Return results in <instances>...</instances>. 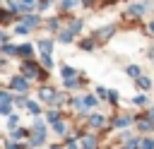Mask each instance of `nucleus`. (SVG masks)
I'll use <instances>...</instances> for the list:
<instances>
[{
	"mask_svg": "<svg viewBox=\"0 0 154 149\" xmlns=\"http://www.w3.org/2000/svg\"><path fill=\"white\" fill-rule=\"evenodd\" d=\"M19 74H24L29 82H31V79H41V82H46V70H43L34 58H26V60L19 62Z\"/></svg>",
	"mask_w": 154,
	"mask_h": 149,
	"instance_id": "f257e3e1",
	"label": "nucleus"
},
{
	"mask_svg": "<svg viewBox=\"0 0 154 149\" xmlns=\"http://www.w3.org/2000/svg\"><path fill=\"white\" fill-rule=\"evenodd\" d=\"M116 34H118V24H116V22H108V24H101V26L91 29V38L96 41V46L108 43V41H111Z\"/></svg>",
	"mask_w": 154,
	"mask_h": 149,
	"instance_id": "f03ea898",
	"label": "nucleus"
},
{
	"mask_svg": "<svg viewBox=\"0 0 154 149\" xmlns=\"http://www.w3.org/2000/svg\"><path fill=\"white\" fill-rule=\"evenodd\" d=\"M147 12H149L147 0H130L125 7V17H130V19H142Z\"/></svg>",
	"mask_w": 154,
	"mask_h": 149,
	"instance_id": "7ed1b4c3",
	"label": "nucleus"
},
{
	"mask_svg": "<svg viewBox=\"0 0 154 149\" xmlns=\"http://www.w3.org/2000/svg\"><path fill=\"white\" fill-rule=\"evenodd\" d=\"M17 22H19V24H24L26 29H31V31H34V29H38V26L43 24V14L34 10V12H26V14H19V17H17Z\"/></svg>",
	"mask_w": 154,
	"mask_h": 149,
	"instance_id": "20e7f679",
	"label": "nucleus"
},
{
	"mask_svg": "<svg viewBox=\"0 0 154 149\" xmlns=\"http://www.w3.org/2000/svg\"><path fill=\"white\" fill-rule=\"evenodd\" d=\"M36 96H38V101L48 103V108H53V106H55L58 89H55V87H48V84H43V87H38V89H36Z\"/></svg>",
	"mask_w": 154,
	"mask_h": 149,
	"instance_id": "39448f33",
	"label": "nucleus"
},
{
	"mask_svg": "<svg viewBox=\"0 0 154 149\" xmlns=\"http://www.w3.org/2000/svg\"><path fill=\"white\" fill-rule=\"evenodd\" d=\"M7 89L14 91V94H26V91L31 89V84H29V79H26L24 74H14V77L10 79V84H7Z\"/></svg>",
	"mask_w": 154,
	"mask_h": 149,
	"instance_id": "423d86ee",
	"label": "nucleus"
},
{
	"mask_svg": "<svg viewBox=\"0 0 154 149\" xmlns=\"http://www.w3.org/2000/svg\"><path fill=\"white\" fill-rule=\"evenodd\" d=\"M43 24H46V31L55 36V34H58V31H60V29L65 26V19H63V14L58 12V14H51V17H48V19L43 22Z\"/></svg>",
	"mask_w": 154,
	"mask_h": 149,
	"instance_id": "0eeeda50",
	"label": "nucleus"
},
{
	"mask_svg": "<svg viewBox=\"0 0 154 149\" xmlns=\"http://www.w3.org/2000/svg\"><path fill=\"white\" fill-rule=\"evenodd\" d=\"M135 130L142 132V135H152L154 132V120L149 115H140V118H135Z\"/></svg>",
	"mask_w": 154,
	"mask_h": 149,
	"instance_id": "6e6552de",
	"label": "nucleus"
},
{
	"mask_svg": "<svg viewBox=\"0 0 154 149\" xmlns=\"http://www.w3.org/2000/svg\"><path fill=\"white\" fill-rule=\"evenodd\" d=\"M34 46H36V53H51V55H53L55 38H53V36H43V38H38V41H34Z\"/></svg>",
	"mask_w": 154,
	"mask_h": 149,
	"instance_id": "1a4fd4ad",
	"label": "nucleus"
},
{
	"mask_svg": "<svg viewBox=\"0 0 154 149\" xmlns=\"http://www.w3.org/2000/svg\"><path fill=\"white\" fill-rule=\"evenodd\" d=\"M106 115L103 113H99V111H91L89 115H87V123H89V127L91 130H101V127H106Z\"/></svg>",
	"mask_w": 154,
	"mask_h": 149,
	"instance_id": "9d476101",
	"label": "nucleus"
},
{
	"mask_svg": "<svg viewBox=\"0 0 154 149\" xmlns=\"http://www.w3.org/2000/svg\"><path fill=\"white\" fill-rule=\"evenodd\" d=\"M111 125H113L116 130H125V127L135 125V115H130V113H120V115H116V118L111 120Z\"/></svg>",
	"mask_w": 154,
	"mask_h": 149,
	"instance_id": "9b49d317",
	"label": "nucleus"
},
{
	"mask_svg": "<svg viewBox=\"0 0 154 149\" xmlns=\"http://www.w3.org/2000/svg\"><path fill=\"white\" fill-rule=\"evenodd\" d=\"M77 41V36L67 29V26H63L58 34H55V43H63V46H70V43H75Z\"/></svg>",
	"mask_w": 154,
	"mask_h": 149,
	"instance_id": "f8f14e48",
	"label": "nucleus"
},
{
	"mask_svg": "<svg viewBox=\"0 0 154 149\" xmlns=\"http://www.w3.org/2000/svg\"><path fill=\"white\" fill-rule=\"evenodd\" d=\"M84 24H87V22H84V19H82V17H70V19H67V22H65V26H67V29H70V31H72V34H75V36H77V34H82V31H84Z\"/></svg>",
	"mask_w": 154,
	"mask_h": 149,
	"instance_id": "ddd939ff",
	"label": "nucleus"
},
{
	"mask_svg": "<svg viewBox=\"0 0 154 149\" xmlns=\"http://www.w3.org/2000/svg\"><path fill=\"white\" fill-rule=\"evenodd\" d=\"M34 53H36L34 43H17V58L26 60V58H34Z\"/></svg>",
	"mask_w": 154,
	"mask_h": 149,
	"instance_id": "4468645a",
	"label": "nucleus"
},
{
	"mask_svg": "<svg viewBox=\"0 0 154 149\" xmlns=\"http://www.w3.org/2000/svg\"><path fill=\"white\" fill-rule=\"evenodd\" d=\"M58 74H60V79H72V77H79V70L75 65H60Z\"/></svg>",
	"mask_w": 154,
	"mask_h": 149,
	"instance_id": "2eb2a0df",
	"label": "nucleus"
},
{
	"mask_svg": "<svg viewBox=\"0 0 154 149\" xmlns=\"http://www.w3.org/2000/svg\"><path fill=\"white\" fill-rule=\"evenodd\" d=\"M17 22V14H12L5 5H0V26H7V24H14Z\"/></svg>",
	"mask_w": 154,
	"mask_h": 149,
	"instance_id": "dca6fc26",
	"label": "nucleus"
},
{
	"mask_svg": "<svg viewBox=\"0 0 154 149\" xmlns=\"http://www.w3.org/2000/svg\"><path fill=\"white\" fill-rule=\"evenodd\" d=\"M77 7H79V0H58V12L60 14H67Z\"/></svg>",
	"mask_w": 154,
	"mask_h": 149,
	"instance_id": "f3484780",
	"label": "nucleus"
},
{
	"mask_svg": "<svg viewBox=\"0 0 154 149\" xmlns=\"http://www.w3.org/2000/svg\"><path fill=\"white\" fill-rule=\"evenodd\" d=\"M135 87H137L140 91H149V89L154 87V82H152V77H147V74L142 72V74H140V77L135 79Z\"/></svg>",
	"mask_w": 154,
	"mask_h": 149,
	"instance_id": "a211bd4d",
	"label": "nucleus"
},
{
	"mask_svg": "<svg viewBox=\"0 0 154 149\" xmlns=\"http://www.w3.org/2000/svg\"><path fill=\"white\" fill-rule=\"evenodd\" d=\"M0 55L2 58H17V43H12V41L0 43Z\"/></svg>",
	"mask_w": 154,
	"mask_h": 149,
	"instance_id": "6ab92c4d",
	"label": "nucleus"
},
{
	"mask_svg": "<svg viewBox=\"0 0 154 149\" xmlns=\"http://www.w3.org/2000/svg\"><path fill=\"white\" fill-rule=\"evenodd\" d=\"M36 10V0H17V12L19 14H26V12H34Z\"/></svg>",
	"mask_w": 154,
	"mask_h": 149,
	"instance_id": "aec40b11",
	"label": "nucleus"
},
{
	"mask_svg": "<svg viewBox=\"0 0 154 149\" xmlns=\"http://www.w3.org/2000/svg\"><path fill=\"white\" fill-rule=\"evenodd\" d=\"M24 108H26V111H29V113H31L34 118H41V115H43V106H41L38 101H31V99H29Z\"/></svg>",
	"mask_w": 154,
	"mask_h": 149,
	"instance_id": "412c9836",
	"label": "nucleus"
},
{
	"mask_svg": "<svg viewBox=\"0 0 154 149\" xmlns=\"http://www.w3.org/2000/svg\"><path fill=\"white\" fill-rule=\"evenodd\" d=\"M77 48H82L84 53H94L96 50V41L89 36V38H82V41H77Z\"/></svg>",
	"mask_w": 154,
	"mask_h": 149,
	"instance_id": "4be33fe9",
	"label": "nucleus"
},
{
	"mask_svg": "<svg viewBox=\"0 0 154 149\" xmlns=\"http://www.w3.org/2000/svg\"><path fill=\"white\" fill-rule=\"evenodd\" d=\"M38 65H41L43 70H53V67H55L53 55H51V53H38Z\"/></svg>",
	"mask_w": 154,
	"mask_h": 149,
	"instance_id": "5701e85b",
	"label": "nucleus"
},
{
	"mask_svg": "<svg viewBox=\"0 0 154 149\" xmlns=\"http://www.w3.org/2000/svg\"><path fill=\"white\" fill-rule=\"evenodd\" d=\"M130 103L135 106V108H144V106H149V96L142 91V94H135L132 99H130Z\"/></svg>",
	"mask_w": 154,
	"mask_h": 149,
	"instance_id": "b1692460",
	"label": "nucleus"
},
{
	"mask_svg": "<svg viewBox=\"0 0 154 149\" xmlns=\"http://www.w3.org/2000/svg\"><path fill=\"white\" fill-rule=\"evenodd\" d=\"M125 74H128L130 79H137V77L142 74V67H140L137 62H130V65H125Z\"/></svg>",
	"mask_w": 154,
	"mask_h": 149,
	"instance_id": "393cba45",
	"label": "nucleus"
},
{
	"mask_svg": "<svg viewBox=\"0 0 154 149\" xmlns=\"http://www.w3.org/2000/svg\"><path fill=\"white\" fill-rule=\"evenodd\" d=\"M82 84H84V82H82V74H79V77H72V79H63V87L70 89V91H72V89H82Z\"/></svg>",
	"mask_w": 154,
	"mask_h": 149,
	"instance_id": "a878e982",
	"label": "nucleus"
},
{
	"mask_svg": "<svg viewBox=\"0 0 154 149\" xmlns=\"http://www.w3.org/2000/svg\"><path fill=\"white\" fill-rule=\"evenodd\" d=\"M82 99H84V108H87V111H94V108L101 103V101L96 99V94H87V96H82Z\"/></svg>",
	"mask_w": 154,
	"mask_h": 149,
	"instance_id": "bb28decb",
	"label": "nucleus"
},
{
	"mask_svg": "<svg viewBox=\"0 0 154 149\" xmlns=\"http://www.w3.org/2000/svg\"><path fill=\"white\" fill-rule=\"evenodd\" d=\"M51 127H53V132H55L58 137H67V123H65V120H58V123H53Z\"/></svg>",
	"mask_w": 154,
	"mask_h": 149,
	"instance_id": "cd10ccee",
	"label": "nucleus"
},
{
	"mask_svg": "<svg viewBox=\"0 0 154 149\" xmlns=\"http://www.w3.org/2000/svg\"><path fill=\"white\" fill-rule=\"evenodd\" d=\"M29 135H31V130H26V127H14L12 130V139H29Z\"/></svg>",
	"mask_w": 154,
	"mask_h": 149,
	"instance_id": "c85d7f7f",
	"label": "nucleus"
},
{
	"mask_svg": "<svg viewBox=\"0 0 154 149\" xmlns=\"http://www.w3.org/2000/svg\"><path fill=\"white\" fill-rule=\"evenodd\" d=\"M55 2H58V0H36V12H41V14H43V12H48Z\"/></svg>",
	"mask_w": 154,
	"mask_h": 149,
	"instance_id": "c756f323",
	"label": "nucleus"
},
{
	"mask_svg": "<svg viewBox=\"0 0 154 149\" xmlns=\"http://www.w3.org/2000/svg\"><path fill=\"white\" fill-rule=\"evenodd\" d=\"M58 120H63V118H60V111H58V108H48V111H46V123L53 125V123H58Z\"/></svg>",
	"mask_w": 154,
	"mask_h": 149,
	"instance_id": "7c9ffc66",
	"label": "nucleus"
},
{
	"mask_svg": "<svg viewBox=\"0 0 154 149\" xmlns=\"http://www.w3.org/2000/svg\"><path fill=\"white\" fill-rule=\"evenodd\" d=\"M96 144H99V139H96L94 135H84V137H82V147H84V149H96Z\"/></svg>",
	"mask_w": 154,
	"mask_h": 149,
	"instance_id": "2f4dec72",
	"label": "nucleus"
},
{
	"mask_svg": "<svg viewBox=\"0 0 154 149\" xmlns=\"http://www.w3.org/2000/svg\"><path fill=\"white\" fill-rule=\"evenodd\" d=\"M123 149H140V137H125L123 139Z\"/></svg>",
	"mask_w": 154,
	"mask_h": 149,
	"instance_id": "473e14b6",
	"label": "nucleus"
},
{
	"mask_svg": "<svg viewBox=\"0 0 154 149\" xmlns=\"http://www.w3.org/2000/svg\"><path fill=\"white\" fill-rule=\"evenodd\" d=\"M12 34H14V36H29V34H31V29H26V26H24V24H19V22H14Z\"/></svg>",
	"mask_w": 154,
	"mask_h": 149,
	"instance_id": "72a5a7b5",
	"label": "nucleus"
},
{
	"mask_svg": "<svg viewBox=\"0 0 154 149\" xmlns=\"http://www.w3.org/2000/svg\"><path fill=\"white\" fill-rule=\"evenodd\" d=\"M26 101H29V96H26V94H14V99H12V106H17V108H24V106H26Z\"/></svg>",
	"mask_w": 154,
	"mask_h": 149,
	"instance_id": "f704fd0d",
	"label": "nucleus"
},
{
	"mask_svg": "<svg viewBox=\"0 0 154 149\" xmlns=\"http://www.w3.org/2000/svg\"><path fill=\"white\" fill-rule=\"evenodd\" d=\"M140 149H154V137H152V135L140 137Z\"/></svg>",
	"mask_w": 154,
	"mask_h": 149,
	"instance_id": "c9c22d12",
	"label": "nucleus"
},
{
	"mask_svg": "<svg viewBox=\"0 0 154 149\" xmlns=\"http://www.w3.org/2000/svg\"><path fill=\"white\" fill-rule=\"evenodd\" d=\"M12 99H14V91H10V89H0V103H12Z\"/></svg>",
	"mask_w": 154,
	"mask_h": 149,
	"instance_id": "e433bc0d",
	"label": "nucleus"
},
{
	"mask_svg": "<svg viewBox=\"0 0 154 149\" xmlns=\"http://www.w3.org/2000/svg\"><path fill=\"white\" fill-rule=\"evenodd\" d=\"M7 127H10V132H12L14 127H19V115H17V113H10V115H7Z\"/></svg>",
	"mask_w": 154,
	"mask_h": 149,
	"instance_id": "4c0bfd02",
	"label": "nucleus"
},
{
	"mask_svg": "<svg viewBox=\"0 0 154 149\" xmlns=\"http://www.w3.org/2000/svg\"><path fill=\"white\" fill-rule=\"evenodd\" d=\"M94 94H96V99H99V101H106V99H108V89H106V87H96V89H94Z\"/></svg>",
	"mask_w": 154,
	"mask_h": 149,
	"instance_id": "58836bf2",
	"label": "nucleus"
},
{
	"mask_svg": "<svg viewBox=\"0 0 154 149\" xmlns=\"http://www.w3.org/2000/svg\"><path fill=\"white\" fill-rule=\"evenodd\" d=\"M111 106H118V101H120V94L118 91H113V89H108V99H106Z\"/></svg>",
	"mask_w": 154,
	"mask_h": 149,
	"instance_id": "ea45409f",
	"label": "nucleus"
},
{
	"mask_svg": "<svg viewBox=\"0 0 154 149\" xmlns=\"http://www.w3.org/2000/svg\"><path fill=\"white\" fill-rule=\"evenodd\" d=\"M12 113V103H0V115H10Z\"/></svg>",
	"mask_w": 154,
	"mask_h": 149,
	"instance_id": "a19ab883",
	"label": "nucleus"
},
{
	"mask_svg": "<svg viewBox=\"0 0 154 149\" xmlns=\"http://www.w3.org/2000/svg\"><path fill=\"white\" fill-rule=\"evenodd\" d=\"M79 7H84V10H91V7H96V0H79Z\"/></svg>",
	"mask_w": 154,
	"mask_h": 149,
	"instance_id": "79ce46f5",
	"label": "nucleus"
},
{
	"mask_svg": "<svg viewBox=\"0 0 154 149\" xmlns=\"http://www.w3.org/2000/svg\"><path fill=\"white\" fill-rule=\"evenodd\" d=\"M10 41V34L5 31V26H0V43H7Z\"/></svg>",
	"mask_w": 154,
	"mask_h": 149,
	"instance_id": "37998d69",
	"label": "nucleus"
},
{
	"mask_svg": "<svg viewBox=\"0 0 154 149\" xmlns=\"http://www.w3.org/2000/svg\"><path fill=\"white\" fill-rule=\"evenodd\" d=\"M144 29H147V34H149V36H154V19H149Z\"/></svg>",
	"mask_w": 154,
	"mask_h": 149,
	"instance_id": "c03bdc74",
	"label": "nucleus"
},
{
	"mask_svg": "<svg viewBox=\"0 0 154 149\" xmlns=\"http://www.w3.org/2000/svg\"><path fill=\"white\" fill-rule=\"evenodd\" d=\"M5 67H7V58H0V72H2Z\"/></svg>",
	"mask_w": 154,
	"mask_h": 149,
	"instance_id": "a18cd8bd",
	"label": "nucleus"
},
{
	"mask_svg": "<svg viewBox=\"0 0 154 149\" xmlns=\"http://www.w3.org/2000/svg\"><path fill=\"white\" fill-rule=\"evenodd\" d=\"M147 115H149V118L154 120V106H149V108H147Z\"/></svg>",
	"mask_w": 154,
	"mask_h": 149,
	"instance_id": "49530a36",
	"label": "nucleus"
},
{
	"mask_svg": "<svg viewBox=\"0 0 154 149\" xmlns=\"http://www.w3.org/2000/svg\"><path fill=\"white\" fill-rule=\"evenodd\" d=\"M149 58H154V43L149 46Z\"/></svg>",
	"mask_w": 154,
	"mask_h": 149,
	"instance_id": "de8ad7c7",
	"label": "nucleus"
},
{
	"mask_svg": "<svg viewBox=\"0 0 154 149\" xmlns=\"http://www.w3.org/2000/svg\"><path fill=\"white\" fill-rule=\"evenodd\" d=\"M51 149H63V147H58V144H51Z\"/></svg>",
	"mask_w": 154,
	"mask_h": 149,
	"instance_id": "09e8293b",
	"label": "nucleus"
}]
</instances>
